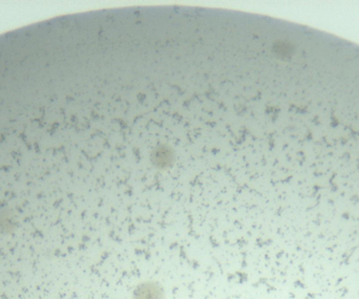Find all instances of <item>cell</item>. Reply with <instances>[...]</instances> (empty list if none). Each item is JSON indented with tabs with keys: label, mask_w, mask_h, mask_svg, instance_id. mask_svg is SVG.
Here are the masks:
<instances>
[{
	"label": "cell",
	"mask_w": 359,
	"mask_h": 299,
	"mask_svg": "<svg viewBox=\"0 0 359 299\" xmlns=\"http://www.w3.org/2000/svg\"><path fill=\"white\" fill-rule=\"evenodd\" d=\"M137 299H161L162 298V291L159 287L150 286L149 283L145 284V286L140 287Z\"/></svg>",
	"instance_id": "6da1fadb"
}]
</instances>
